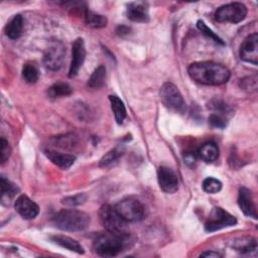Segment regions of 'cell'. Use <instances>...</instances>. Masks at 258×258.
<instances>
[{
    "mask_svg": "<svg viewBox=\"0 0 258 258\" xmlns=\"http://www.w3.org/2000/svg\"><path fill=\"white\" fill-rule=\"evenodd\" d=\"M187 73L191 80L207 86H219L230 79V71L223 64L213 61H198L191 63Z\"/></svg>",
    "mask_w": 258,
    "mask_h": 258,
    "instance_id": "obj_1",
    "label": "cell"
},
{
    "mask_svg": "<svg viewBox=\"0 0 258 258\" xmlns=\"http://www.w3.org/2000/svg\"><path fill=\"white\" fill-rule=\"evenodd\" d=\"M131 243L132 240L128 233H111L106 231V233L96 237L93 247L97 254L112 257L123 252Z\"/></svg>",
    "mask_w": 258,
    "mask_h": 258,
    "instance_id": "obj_2",
    "label": "cell"
},
{
    "mask_svg": "<svg viewBox=\"0 0 258 258\" xmlns=\"http://www.w3.org/2000/svg\"><path fill=\"white\" fill-rule=\"evenodd\" d=\"M56 228L62 231L78 232L87 229L91 223L90 216L79 210H61L53 218Z\"/></svg>",
    "mask_w": 258,
    "mask_h": 258,
    "instance_id": "obj_3",
    "label": "cell"
},
{
    "mask_svg": "<svg viewBox=\"0 0 258 258\" xmlns=\"http://www.w3.org/2000/svg\"><path fill=\"white\" fill-rule=\"evenodd\" d=\"M100 222L107 232L127 233V222L117 212L115 207L103 205L99 211Z\"/></svg>",
    "mask_w": 258,
    "mask_h": 258,
    "instance_id": "obj_4",
    "label": "cell"
},
{
    "mask_svg": "<svg viewBox=\"0 0 258 258\" xmlns=\"http://www.w3.org/2000/svg\"><path fill=\"white\" fill-rule=\"evenodd\" d=\"M159 96L162 104L167 109L178 114H183L185 112L186 104L184 102L183 97L181 96L180 92L178 91L177 87L174 84L170 82L164 83L160 88Z\"/></svg>",
    "mask_w": 258,
    "mask_h": 258,
    "instance_id": "obj_5",
    "label": "cell"
},
{
    "mask_svg": "<svg viewBox=\"0 0 258 258\" xmlns=\"http://www.w3.org/2000/svg\"><path fill=\"white\" fill-rule=\"evenodd\" d=\"M115 209L126 222H138L145 214L143 205L135 198L123 199L115 206Z\"/></svg>",
    "mask_w": 258,
    "mask_h": 258,
    "instance_id": "obj_6",
    "label": "cell"
},
{
    "mask_svg": "<svg viewBox=\"0 0 258 258\" xmlns=\"http://www.w3.org/2000/svg\"><path fill=\"white\" fill-rule=\"evenodd\" d=\"M246 15V6L239 2H233L219 7L215 12V19L218 22L239 23L245 19Z\"/></svg>",
    "mask_w": 258,
    "mask_h": 258,
    "instance_id": "obj_7",
    "label": "cell"
},
{
    "mask_svg": "<svg viewBox=\"0 0 258 258\" xmlns=\"http://www.w3.org/2000/svg\"><path fill=\"white\" fill-rule=\"evenodd\" d=\"M66 48L61 41L51 40L43 54V64L49 71H58L63 63Z\"/></svg>",
    "mask_w": 258,
    "mask_h": 258,
    "instance_id": "obj_8",
    "label": "cell"
},
{
    "mask_svg": "<svg viewBox=\"0 0 258 258\" xmlns=\"http://www.w3.org/2000/svg\"><path fill=\"white\" fill-rule=\"evenodd\" d=\"M236 223L237 220L234 216L226 212L224 209L216 207L211 211L210 216L206 221L205 230L207 232H215L227 227L234 226Z\"/></svg>",
    "mask_w": 258,
    "mask_h": 258,
    "instance_id": "obj_9",
    "label": "cell"
},
{
    "mask_svg": "<svg viewBox=\"0 0 258 258\" xmlns=\"http://www.w3.org/2000/svg\"><path fill=\"white\" fill-rule=\"evenodd\" d=\"M240 58L254 66L258 63V34L256 32L248 35L241 43L239 50Z\"/></svg>",
    "mask_w": 258,
    "mask_h": 258,
    "instance_id": "obj_10",
    "label": "cell"
},
{
    "mask_svg": "<svg viewBox=\"0 0 258 258\" xmlns=\"http://www.w3.org/2000/svg\"><path fill=\"white\" fill-rule=\"evenodd\" d=\"M157 179L160 188L167 194H173L178 189V177L168 166H160L157 170Z\"/></svg>",
    "mask_w": 258,
    "mask_h": 258,
    "instance_id": "obj_11",
    "label": "cell"
},
{
    "mask_svg": "<svg viewBox=\"0 0 258 258\" xmlns=\"http://www.w3.org/2000/svg\"><path fill=\"white\" fill-rule=\"evenodd\" d=\"M86 58V47L83 38H77L72 46V60L69 70V77L74 78L78 75Z\"/></svg>",
    "mask_w": 258,
    "mask_h": 258,
    "instance_id": "obj_12",
    "label": "cell"
},
{
    "mask_svg": "<svg viewBox=\"0 0 258 258\" xmlns=\"http://www.w3.org/2000/svg\"><path fill=\"white\" fill-rule=\"evenodd\" d=\"M14 208L16 212L26 220L34 219L39 213L38 206L25 195H21L16 199Z\"/></svg>",
    "mask_w": 258,
    "mask_h": 258,
    "instance_id": "obj_13",
    "label": "cell"
},
{
    "mask_svg": "<svg viewBox=\"0 0 258 258\" xmlns=\"http://www.w3.org/2000/svg\"><path fill=\"white\" fill-rule=\"evenodd\" d=\"M238 205L241 209V211L248 217H251L253 219H257V213H256V207L255 203L252 197V192L249 188L242 186L239 189L238 194Z\"/></svg>",
    "mask_w": 258,
    "mask_h": 258,
    "instance_id": "obj_14",
    "label": "cell"
},
{
    "mask_svg": "<svg viewBox=\"0 0 258 258\" xmlns=\"http://www.w3.org/2000/svg\"><path fill=\"white\" fill-rule=\"evenodd\" d=\"M127 17L134 22H147L149 20L148 6L144 2H132L126 9Z\"/></svg>",
    "mask_w": 258,
    "mask_h": 258,
    "instance_id": "obj_15",
    "label": "cell"
},
{
    "mask_svg": "<svg viewBox=\"0 0 258 258\" xmlns=\"http://www.w3.org/2000/svg\"><path fill=\"white\" fill-rule=\"evenodd\" d=\"M44 154L45 156L55 165H57L58 167H60L61 169H68L70 168L75 160L76 157L72 154H67V153H62V152H58L52 149H44Z\"/></svg>",
    "mask_w": 258,
    "mask_h": 258,
    "instance_id": "obj_16",
    "label": "cell"
},
{
    "mask_svg": "<svg viewBox=\"0 0 258 258\" xmlns=\"http://www.w3.org/2000/svg\"><path fill=\"white\" fill-rule=\"evenodd\" d=\"M219 148L215 142L209 141L204 143L198 150V156L205 162L211 163L218 159L219 157Z\"/></svg>",
    "mask_w": 258,
    "mask_h": 258,
    "instance_id": "obj_17",
    "label": "cell"
},
{
    "mask_svg": "<svg viewBox=\"0 0 258 258\" xmlns=\"http://www.w3.org/2000/svg\"><path fill=\"white\" fill-rule=\"evenodd\" d=\"M23 30V18L20 14L14 15L5 26V34L11 39H17L21 36Z\"/></svg>",
    "mask_w": 258,
    "mask_h": 258,
    "instance_id": "obj_18",
    "label": "cell"
},
{
    "mask_svg": "<svg viewBox=\"0 0 258 258\" xmlns=\"http://www.w3.org/2000/svg\"><path fill=\"white\" fill-rule=\"evenodd\" d=\"M50 240L52 242H54L55 244L59 245L62 248H66L68 250L83 254L84 253V248L79 244L78 241L74 240L71 237L68 236H63V235H54L50 237Z\"/></svg>",
    "mask_w": 258,
    "mask_h": 258,
    "instance_id": "obj_19",
    "label": "cell"
},
{
    "mask_svg": "<svg viewBox=\"0 0 258 258\" xmlns=\"http://www.w3.org/2000/svg\"><path fill=\"white\" fill-rule=\"evenodd\" d=\"M109 100H110V103H111V108H112V111L114 113V117H115L116 122L118 124H122L123 121L126 118V115H127L126 108H125V105H124L123 101L118 96H115V95H110Z\"/></svg>",
    "mask_w": 258,
    "mask_h": 258,
    "instance_id": "obj_20",
    "label": "cell"
},
{
    "mask_svg": "<svg viewBox=\"0 0 258 258\" xmlns=\"http://www.w3.org/2000/svg\"><path fill=\"white\" fill-rule=\"evenodd\" d=\"M106 68L104 66H99L91 75L88 80V86L92 89H100L105 85L106 82Z\"/></svg>",
    "mask_w": 258,
    "mask_h": 258,
    "instance_id": "obj_21",
    "label": "cell"
},
{
    "mask_svg": "<svg viewBox=\"0 0 258 258\" xmlns=\"http://www.w3.org/2000/svg\"><path fill=\"white\" fill-rule=\"evenodd\" d=\"M85 21L93 28H102L107 25V17L98 13H95L89 9H85Z\"/></svg>",
    "mask_w": 258,
    "mask_h": 258,
    "instance_id": "obj_22",
    "label": "cell"
},
{
    "mask_svg": "<svg viewBox=\"0 0 258 258\" xmlns=\"http://www.w3.org/2000/svg\"><path fill=\"white\" fill-rule=\"evenodd\" d=\"M73 93L72 87L62 82L54 83L52 86L49 87L47 94L50 98H60V97H67L70 96Z\"/></svg>",
    "mask_w": 258,
    "mask_h": 258,
    "instance_id": "obj_23",
    "label": "cell"
},
{
    "mask_svg": "<svg viewBox=\"0 0 258 258\" xmlns=\"http://www.w3.org/2000/svg\"><path fill=\"white\" fill-rule=\"evenodd\" d=\"M18 187L6 179L4 176L1 177V201L4 203L5 201H8L9 199L13 198L18 192Z\"/></svg>",
    "mask_w": 258,
    "mask_h": 258,
    "instance_id": "obj_24",
    "label": "cell"
},
{
    "mask_svg": "<svg viewBox=\"0 0 258 258\" xmlns=\"http://www.w3.org/2000/svg\"><path fill=\"white\" fill-rule=\"evenodd\" d=\"M233 247L242 254H251L252 252H256L257 250V244L254 239H240L239 241H236L233 245Z\"/></svg>",
    "mask_w": 258,
    "mask_h": 258,
    "instance_id": "obj_25",
    "label": "cell"
},
{
    "mask_svg": "<svg viewBox=\"0 0 258 258\" xmlns=\"http://www.w3.org/2000/svg\"><path fill=\"white\" fill-rule=\"evenodd\" d=\"M123 154V149L121 147H116L114 149H111L108 151L101 159H100V166L101 167H107L114 163L116 160H118Z\"/></svg>",
    "mask_w": 258,
    "mask_h": 258,
    "instance_id": "obj_26",
    "label": "cell"
},
{
    "mask_svg": "<svg viewBox=\"0 0 258 258\" xmlns=\"http://www.w3.org/2000/svg\"><path fill=\"white\" fill-rule=\"evenodd\" d=\"M22 78L28 84L36 83L39 78L37 68L33 63H25L22 68Z\"/></svg>",
    "mask_w": 258,
    "mask_h": 258,
    "instance_id": "obj_27",
    "label": "cell"
},
{
    "mask_svg": "<svg viewBox=\"0 0 258 258\" xmlns=\"http://www.w3.org/2000/svg\"><path fill=\"white\" fill-rule=\"evenodd\" d=\"M55 142L59 147L67 148V149H73L75 146H77V137L74 134H67L62 136H57L55 138Z\"/></svg>",
    "mask_w": 258,
    "mask_h": 258,
    "instance_id": "obj_28",
    "label": "cell"
},
{
    "mask_svg": "<svg viewBox=\"0 0 258 258\" xmlns=\"http://www.w3.org/2000/svg\"><path fill=\"white\" fill-rule=\"evenodd\" d=\"M222 188V182L215 177H207L203 181V189L208 194H216Z\"/></svg>",
    "mask_w": 258,
    "mask_h": 258,
    "instance_id": "obj_29",
    "label": "cell"
},
{
    "mask_svg": "<svg viewBox=\"0 0 258 258\" xmlns=\"http://www.w3.org/2000/svg\"><path fill=\"white\" fill-rule=\"evenodd\" d=\"M197 27L202 31V33L203 34H205L207 37H209V38H211V39H213L215 42H217V43H220V44H224V41L212 30V29H210L207 25H206V23L204 22V21H202V20H199L198 22H197Z\"/></svg>",
    "mask_w": 258,
    "mask_h": 258,
    "instance_id": "obj_30",
    "label": "cell"
},
{
    "mask_svg": "<svg viewBox=\"0 0 258 258\" xmlns=\"http://www.w3.org/2000/svg\"><path fill=\"white\" fill-rule=\"evenodd\" d=\"M86 201H87V196L85 194H77V195L62 199L61 203L68 207H76L84 204Z\"/></svg>",
    "mask_w": 258,
    "mask_h": 258,
    "instance_id": "obj_31",
    "label": "cell"
},
{
    "mask_svg": "<svg viewBox=\"0 0 258 258\" xmlns=\"http://www.w3.org/2000/svg\"><path fill=\"white\" fill-rule=\"evenodd\" d=\"M209 123L215 127V128H220L223 129L227 126L228 122H227V118L220 113H213L210 115L209 117Z\"/></svg>",
    "mask_w": 258,
    "mask_h": 258,
    "instance_id": "obj_32",
    "label": "cell"
},
{
    "mask_svg": "<svg viewBox=\"0 0 258 258\" xmlns=\"http://www.w3.org/2000/svg\"><path fill=\"white\" fill-rule=\"evenodd\" d=\"M10 154H11L10 145H9L8 141H6V139L4 137H2L1 138V150H0L1 163H5L8 160Z\"/></svg>",
    "mask_w": 258,
    "mask_h": 258,
    "instance_id": "obj_33",
    "label": "cell"
},
{
    "mask_svg": "<svg viewBox=\"0 0 258 258\" xmlns=\"http://www.w3.org/2000/svg\"><path fill=\"white\" fill-rule=\"evenodd\" d=\"M209 108L217 111L220 114H223L225 112H229L230 108L227 104H225L223 101L218 100V99H214L209 103Z\"/></svg>",
    "mask_w": 258,
    "mask_h": 258,
    "instance_id": "obj_34",
    "label": "cell"
},
{
    "mask_svg": "<svg viewBox=\"0 0 258 258\" xmlns=\"http://www.w3.org/2000/svg\"><path fill=\"white\" fill-rule=\"evenodd\" d=\"M129 31H130V28L127 27V26H124V25L118 26V28H117V30H116L117 34L120 35V36H123V35H125V34H128Z\"/></svg>",
    "mask_w": 258,
    "mask_h": 258,
    "instance_id": "obj_35",
    "label": "cell"
},
{
    "mask_svg": "<svg viewBox=\"0 0 258 258\" xmlns=\"http://www.w3.org/2000/svg\"><path fill=\"white\" fill-rule=\"evenodd\" d=\"M201 256L203 257H214V258H217V257H221L222 255L218 252H215V251H206L204 253L201 254Z\"/></svg>",
    "mask_w": 258,
    "mask_h": 258,
    "instance_id": "obj_36",
    "label": "cell"
}]
</instances>
